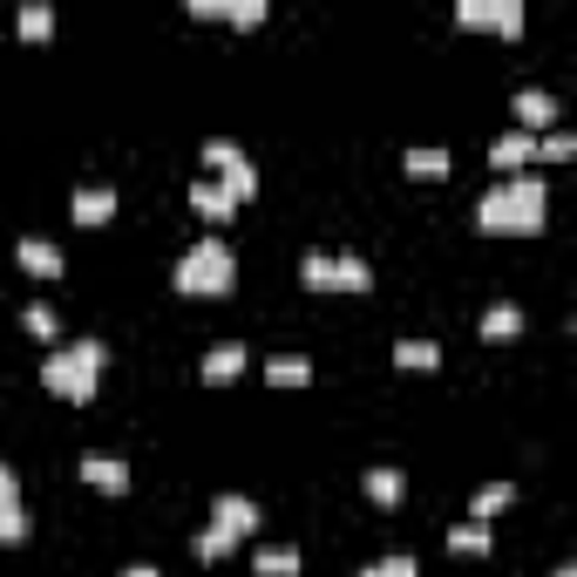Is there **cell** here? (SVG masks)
<instances>
[{"label":"cell","instance_id":"cell-1","mask_svg":"<svg viewBox=\"0 0 577 577\" xmlns=\"http://www.w3.org/2000/svg\"><path fill=\"white\" fill-rule=\"evenodd\" d=\"M543 211H551L543 177L537 170H516V177H503V184H490V191L476 197V225L490 231V238H530V231H543Z\"/></svg>","mask_w":577,"mask_h":577},{"label":"cell","instance_id":"cell-4","mask_svg":"<svg viewBox=\"0 0 577 577\" xmlns=\"http://www.w3.org/2000/svg\"><path fill=\"white\" fill-rule=\"evenodd\" d=\"M211 530H225L231 543H245V537L259 530V503H252V496H231V490H225L218 503H211Z\"/></svg>","mask_w":577,"mask_h":577},{"label":"cell","instance_id":"cell-12","mask_svg":"<svg viewBox=\"0 0 577 577\" xmlns=\"http://www.w3.org/2000/svg\"><path fill=\"white\" fill-rule=\"evenodd\" d=\"M265 381H272V387H306V381H313V360H306V353H272V360H265Z\"/></svg>","mask_w":577,"mask_h":577},{"label":"cell","instance_id":"cell-8","mask_svg":"<svg viewBox=\"0 0 577 577\" xmlns=\"http://www.w3.org/2000/svg\"><path fill=\"white\" fill-rule=\"evenodd\" d=\"M490 164H503V177H516L524 164H537V136H530V130H503V136L490 143Z\"/></svg>","mask_w":577,"mask_h":577},{"label":"cell","instance_id":"cell-6","mask_svg":"<svg viewBox=\"0 0 577 577\" xmlns=\"http://www.w3.org/2000/svg\"><path fill=\"white\" fill-rule=\"evenodd\" d=\"M82 482L103 490V496H123L130 490V462L123 455H82Z\"/></svg>","mask_w":577,"mask_h":577},{"label":"cell","instance_id":"cell-25","mask_svg":"<svg viewBox=\"0 0 577 577\" xmlns=\"http://www.w3.org/2000/svg\"><path fill=\"white\" fill-rule=\"evenodd\" d=\"M490 27L496 35H524V0H490Z\"/></svg>","mask_w":577,"mask_h":577},{"label":"cell","instance_id":"cell-15","mask_svg":"<svg viewBox=\"0 0 577 577\" xmlns=\"http://www.w3.org/2000/svg\"><path fill=\"white\" fill-rule=\"evenodd\" d=\"M524 333V306H509V299H496L490 313H482V340H516Z\"/></svg>","mask_w":577,"mask_h":577},{"label":"cell","instance_id":"cell-21","mask_svg":"<svg viewBox=\"0 0 577 577\" xmlns=\"http://www.w3.org/2000/svg\"><path fill=\"white\" fill-rule=\"evenodd\" d=\"M509 496H516V490H509V482H482V490L469 496V516H476V524H490V516H496V509H503Z\"/></svg>","mask_w":577,"mask_h":577},{"label":"cell","instance_id":"cell-20","mask_svg":"<svg viewBox=\"0 0 577 577\" xmlns=\"http://www.w3.org/2000/svg\"><path fill=\"white\" fill-rule=\"evenodd\" d=\"M368 286H374L368 259H333V292H368Z\"/></svg>","mask_w":577,"mask_h":577},{"label":"cell","instance_id":"cell-9","mask_svg":"<svg viewBox=\"0 0 577 577\" xmlns=\"http://www.w3.org/2000/svg\"><path fill=\"white\" fill-rule=\"evenodd\" d=\"M69 211H75V225H109L116 218V184H82L69 197Z\"/></svg>","mask_w":577,"mask_h":577},{"label":"cell","instance_id":"cell-3","mask_svg":"<svg viewBox=\"0 0 577 577\" xmlns=\"http://www.w3.org/2000/svg\"><path fill=\"white\" fill-rule=\"evenodd\" d=\"M231 279H238V259H231L225 238H197L170 272V286L191 292V299H218V292H231Z\"/></svg>","mask_w":577,"mask_h":577},{"label":"cell","instance_id":"cell-16","mask_svg":"<svg viewBox=\"0 0 577 577\" xmlns=\"http://www.w3.org/2000/svg\"><path fill=\"white\" fill-rule=\"evenodd\" d=\"M191 211H204V218H231V197H225V184H218V177H197V184H191Z\"/></svg>","mask_w":577,"mask_h":577},{"label":"cell","instance_id":"cell-30","mask_svg":"<svg viewBox=\"0 0 577 577\" xmlns=\"http://www.w3.org/2000/svg\"><path fill=\"white\" fill-rule=\"evenodd\" d=\"M21 326L35 333V340H55V313H48V306H27V313H21Z\"/></svg>","mask_w":577,"mask_h":577},{"label":"cell","instance_id":"cell-5","mask_svg":"<svg viewBox=\"0 0 577 577\" xmlns=\"http://www.w3.org/2000/svg\"><path fill=\"white\" fill-rule=\"evenodd\" d=\"M509 109H516V130H530V136H543L557 123V96H551V88H516Z\"/></svg>","mask_w":577,"mask_h":577},{"label":"cell","instance_id":"cell-24","mask_svg":"<svg viewBox=\"0 0 577 577\" xmlns=\"http://www.w3.org/2000/svg\"><path fill=\"white\" fill-rule=\"evenodd\" d=\"M408 177H448V149H435V143L408 149Z\"/></svg>","mask_w":577,"mask_h":577},{"label":"cell","instance_id":"cell-11","mask_svg":"<svg viewBox=\"0 0 577 577\" xmlns=\"http://www.w3.org/2000/svg\"><path fill=\"white\" fill-rule=\"evenodd\" d=\"M14 259L35 272V279H55V272H62V252H55V238H35V231H27L21 245H14Z\"/></svg>","mask_w":577,"mask_h":577},{"label":"cell","instance_id":"cell-27","mask_svg":"<svg viewBox=\"0 0 577 577\" xmlns=\"http://www.w3.org/2000/svg\"><path fill=\"white\" fill-rule=\"evenodd\" d=\"M570 149H577V136H570V130H557V123L537 136V157H570Z\"/></svg>","mask_w":577,"mask_h":577},{"label":"cell","instance_id":"cell-2","mask_svg":"<svg viewBox=\"0 0 577 577\" xmlns=\"http://www.w3.org/2000/svg\"><path fill=\"white\" fill-rule=\"evenodd\" d=\"M103 368H109V347L103 340H69V347H55L41 360V387L62 394V401H96Z\"/></svg>","mask_w":577,"mask_h":577},{"label":"cell","instance_id":"cell-14","mask_svg":"<svg viewBox=\"0 0 577 577\" xmlns=\"http://www.w3.org/2000/svg\"><path fill=\"white\" fill-rule=\"evenodd\" d=\"M394 368L429 374V368H442V347H435V340H394Z\"/></svg>","mask_w":577,"mask_h":577},{"label":"cell","instance_id":"cell-32","mask_svg":"<svg viewBox=\"0 0 577 577\" xmlns=\"http://www.w3.org/2000/svg\"><path fill=\"white\" fill-rule=\"evenodd\" d=\"M116 577H164V570H157V564H123Z\"/></svg>","mask_w":577,"mask_h":577},{"label":"cell","instance_id":"cell-17","mask_svg":"<svg viewBox=\"0 0 577 577\" xmlns=\"http://www.w3.org/2000/svg\"><path fill=\"white\" fill-rule=\"evenodd\" d=\"M218 184H225V197H231V204L259 197V170H252V157H238L231 170H218Z\"/></svg>","mask_w":577,"mask_h":577},{"label":"cell","instance_id":"cell-13","mask_svg":"<svg viewBox=\"0 0 577 577\" xmlns=\"http://www.w3.org/2000/svg\"><path fill=\"white\" fill-rule=\"evenodd\" d=\"M360 490H368V503H381V509H394V503H401V490H408V482H401V469H368V476H360Z\"/></svg>","mask_w":577,"mask_h":577},{"label":"cell","instance_id":"cell-28","mask_svg":"<svg viewBox=\"0 0 577 577\" xmlns=\"http://www.w3.org/2000/svg\"><path fill=\"white\" fill-rule=\"evenodd\" d=\"M231 551H238V543H231L225 530H204V537H197V557H204V564H218V557H231Z\"/></svg>","mask_w":577,"mask_h":577},{"label":"cell","instance_id":"cell-10","mask_svg":"<svg viewBox=\"0 0 577 577\" xmlns=\"http://www.w3.org/2000/svg\"><path fill=\"white\" fill-rule=\"evenodd\" d=\"M245 360H252V353H245V340H218V347L204 353V381H211V387H225V381L245 374Z\"/></svg>","mask_w":577,"mask_h":577},{"label":"cell","instance_id":"cell-26","mask_svg":"<svg viewBox=\"0 0 577 577\" xmlns=\"http://www.w3.org/2000/svg\"><path fill=\"white\" fill-rule=\"evenodd\" d=\"M299 279H306L313 292H333V259L326 252H306V259H299Z\"/></svg>","mask_w":577,"mask_h":577},{"label":"cell","instance_id":"cell-22","mask_svg":"<svg viewBox=\"0 0 577 577\" xmlns=\"http://www.w3.org/2000/svg\"><path fill=\"white\" fill-rule=\"evenodd\" d=\"M353 577H421V564H414L408 551H387V557H374V564H360Z\"/></svg>","mask_w":577,"mask_h":577},{"label":"cell","instance_id":"cell-19","mask_svg":"<svg viewBox=\"0 0 577 577\" xmlns=\"http://www.w3.org/2000/svg\"><path fill=\"white\" fill-rule=\"evenodd\" d=\"M14 27H21L27 41H48L55 35V8H48V0H27V8L14 14Z\"/></svg>","mask_w":577,"mask_h":577},{"label":"cell","instance_id":"cell-18","mask_svg":"<svg viewBox=\"0 0 577 577\" xmlns=\"http://www.w3.org/2000/svg\"><path fill=\"white\" fill-rule=\"evenodd\" d=\"M448 551L455 557H482V551H490V524H476V516H469V524H455L448 530Z\"/></svg>","mask_w":577,"mask_h":577},{"label":"cell","instance_id":"cell-31","mask_svg":"<svg viewBox=\"0 0 577 577\" xmlns=\"http://www.w3.org/2000/svg\"><path fill=\"white\" fill-rule=\"evenodd\" d=\"M455 21H462V27H490V0H455Z\"/></svg>","mask_w":577,"mask_h":577},{"label":"cell","instance_id":"cell-29","mask_svg":"<svg viewBox=\"0 0 577 577\" xmlns=\"http://www.w3.org/2000/svg\"><path fill=\"white\" fill-rule=\"evenodd\" d=\"M225 21H238V27H259V21H265V0H225Z\"/></svg>","mask_w":577,"mask_h":577},{"label":"cell","instance_id":"cell-7","mask_svg":"<svg viewBox=\"0 0 577 577\" xmlns=\"http://www.w3.org/2000/svg\"><path fill=\"white\" fill-rule=\"evenodd\" d=\"M27 537V509H21V482L14 469L0 462V543H21Z\"/></svg>","mask_w":577,"mask_h":577},{"label":"cell","instance_id":"cell-33","mask_svg":"<svg viewBox=\"0 0 577 577\" xmlns=\"http://www.w3.org/2000/svg\"><path fill=\"white\" fill-rule=\"evenodd\" d=\"M551 577H577V570H570V564H557V570H551Z\"/></svg>","mask_w":577,"mask_h":577},{"label":"cell","instance_id":"cell-23","mask_svg":"<svg viewBox=\"0 0 577 577\" xmlns=\"http://www.w3.org/2000/svg\"><path fill=\"white\" fill-rule=\"evenodd\" d=\"M252 564H259V577H292V570H299V551H286V543H265Z\"/></svg>","mask_w":577,"mask_h":577}]
</instances>
